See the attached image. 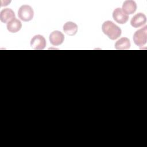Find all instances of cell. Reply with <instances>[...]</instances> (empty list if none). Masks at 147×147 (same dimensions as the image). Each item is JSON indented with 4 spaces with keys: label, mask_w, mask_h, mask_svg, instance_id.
Returning <instances> with one entry per match:
<instances>
[{
    "label": "cell",
    "mask_w": 147,
    "mask_h": 147,
    "mask_svg": "<svg viewBox=\"0 0 147 147\" xmlns=\"http://www.w3.org/2000/svg\"><path fill=\"white\" fill-rule=\"evenodd\" d=\"M102 30L103 33L112 40L118 38L122 33L120 28L111 21L104 22L102 25Z\"/></svg>",
    "instance_id": "obj_1"
},
{
    "label": "cell",
    "mask_w": 147,
    "mask_h": 147,
    "mask_svg": "<svg viewBox=\"0 0 147 147\" xmlns=\"http://www.w3.org/2000/svg\"><path fill=\"white\" fill-rule=\"evenodd\" d=\"M34 11L32 7L28 5H22L18 9V16L22 21L28 22L33 18Z\"/></svg>",
    "instance_id": "obj_2"
},
{
    "label": "cell",
    "mask_w": 147,
    "mask_h": 147,
    "mask_svg": "<svg viewBox=\"0 0 147 147\" xmlns=\"http://www.w3.org/2000/svg\"><path fill=\"white\" fill-rule=\"evenodd\" d=\"M134 44L139 47L144 45L147 41V26L137 30L133 35Z\"/></svg>",
    "instance_id": "obj_3"
},
{
    "label": "cell",
    "mask_w": 147,
    "mask_h": 147,
    "mask_svg": "<svg viewBox=\"0 0 147 147\" xmlns=\"http://www.w3.org/2000/svg\"><path fill=\"white\" fill-rule=\"evenodd\" d=\"M47 42L43 36L37 34L33 37L30 41V46L33 49H44L46 46Z\"/></svg>",
    "instance_id": "obj_4"
},
{
    "label": "cell",
    "mask_w": 147,
    "mask_h": 147,
    "mask_svg": "<svg viewBox=\"0 0 147 147\" xmlns=\"http://www.w3.org/2000/svg\"><path fill=\"white\" fill-rule=\"evenodd\" d=\"M113 18L117 23L119 24H125L129 19V16L126 14L119 7H117L113 12Z\"/></svg>",
    "instance_id": "obj_5"
},
{
    "label": "cell",
    "mask_w": 147,
    "mask_h": 147,
    "mask_svg": "<svg viewBox=\"0 0 147 147\" xmlns=\"http://www.w3.org/2000/svg\"><path fill=\"white\" fill-rule=\"evenodd\" d=\"M146 22V17L142 13H138L135 14L130 21L131 25L135 28H140L145 24Z\"/></svg>",
    "instance_id": "obj_6"
},
{
    "label": "cell",
    "mask_w": 147,
    "mask_h": 147,
    "mask_svg": "<svg viewBox=\"0 0 147 147\" xmlns=\"http://www.w3.org/2000/svg\"><path fill=\"white\" fill-rule=\"evenodd\" d=\"M49 38L52 45L57 46L63 42L64 40V36L61 32L59 30H54L50 34Z\"/></svg>",
    "instance_id": "obj_7"
},
{
    "label": "cell",
    "mask_w": 147,
    "mask_h": 147,
    "mask_svg": "<svg viewBox=\"0 0 147 147\" xmlns=\"http://www.w3.org/2000/svg\"><path fill=\"white\" fill-rule=\"evenodd\" d=\"M15 18L14 12L10 8L2 9L0 12V20L3 23H8Z\"/></svg>",
    "instance_id": "obj_8"
},
{
    "label": "cell",
    "mask_w": 147,
    "mask_h": 147,
    "mask_svg": "<svg viewBox=\"0 0 147 147\" xmlns=\"http://www.w3.org/2000/svg\"><path fill=\"white\" fill-rule=\"evenodd\" d=\"M137 9V4L135 1L127 0L123 2L122 10L127 15L133 14Z\"/></svg>",
    "instance_id": "obj_9"
},
{
    "label": "cell",
    "mask_w": 147,
    "mask_h": 147,
    "mask_svg": "<svg viewBox=\"0 0 147 147\" xmlns=\"http://www.w3.org/2000/svg\"><path fill=\"white\" fill-rule=\"evenodd\" d=\"M78 30V25L72 21H68L63 25L64 32L69 36H72L76 34Z\"/></svg>",
    "instance_id": "obj_10"
},
{
    "label": "cell",
    "mask_w": 147,
    "mask_h": 147,
    "mask_svg": "<svg viewBox=\"0 0 147 147\" xmlns=\"http://www.w3.org/2000/svg\"><path fill=\"white\" fill-rule=\"evenodd\" d=\"M6 27L9 32L17 33L21 29L22 24L19 20L14 18L7 24Z\"/></svg>",
    "instance_id": "obj_11"
},
{
    "label": "cell",
    "mask_w": 147,
    "mask_h": 147,
    "mask_svg": "<svg viewBox=\"0 0 147 147\" xmlns=\"http://www.w3.org/2000/svg\"><path fill=\"white\" fill-rule=\"evenodd\" d=\"M130 47V42L128 38L122 37L116 41L115 48L118 50H125L129 49Z\"/></svg>",
    "instance_id": "obj_12"
}]
</instances>
